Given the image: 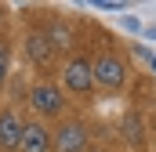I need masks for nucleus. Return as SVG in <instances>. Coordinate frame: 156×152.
<instances>
[{
    "label": "nucleus",
    "instance_id": "obj_5",
    "mask_svg": "<svg viewBox=\"0 0 156 152\" xmlns=\"http://www.w3.org/2000/svg\"><path fill=\"white\" fill-rule=\"evenodd\" d=\"M22 130L26 123L11 112H0V152H18V141H22Z\"/></svg>",
    "mask_w": 156,
    "mask_h": 152
},
{
    "label": "nucleus",
    "instance_id": "obj_13",
    "mask_svg": "<svg viewBox=\"0 0 156 152\" xmlns=\"http://www.w3.org/2000/svg\"><path fill=\"white\" fill-rule=\"evenodd\" d=\"M87 152H102V149H87Z\"/></svg>",
    "mask_w": 156,
    "mask_h": 152
},
{
    "label": "nucleus",
    "instance_id": "obj_9",
    "mask_svg": "<svg viewBox=\"0 0 156 152\" xmlns=\"http://www.w3.org/2000/svg\"><path fill=\"white\" fill-rule=\"evenodd\" d=\"M7 73H11V51H7V43H0V87H4Z\"/></svg>",
    "mask_w": 156,
    "mask_h": 152
},
{
    "label": "nucleus",
    "instance_id": "obj_7",
    "mask_svg": "<svg viewBox=\"0 0 156 152\" xmlns=\"http://www.w3.org/2000/svg\"><path fill=\"white\" fill-rule=\"evenodd\" d=\"M51 54H55V47H51L47 33H29V36H26V58H29L33 65H47Z\"/></svg>",
    "mask_w": 156,
    "mask_h": 152
},
{
    "label": "nucleus",
    "instance_id": "obj_3",
    "mask_svg": "<svg viewBox=\"0 0 156 152\" xmlns=\"http://www.w3.org/2000/svg\"><path fill=\"white\" fill-rule=\"evenodd\" d=\"M29 105H33V112H40V116H58L66 109V94H62V87H55V83H37V87L29 91Z\"/></svg>",
    "mask_w": 156,
    "mask_h": 152
},
{
    "label": "nucleus",
    "instance_id": "obj_2",
    "mask_svg": "<svg viewBox=\"0 0 156 152\" xmlns=\"http://www.w3.org/2000/svg\"><path fill=\"white\" fill-rule=\"evenodd\" d=\"M51 149L55 152H87V127L76 119H66L58 130H51Z\"/></svg>",
    "mask_w": 156,
    "mask_h": 152
},
{
    "label": "nucleus",
    "instance_id": "obj_6",
    "mask_svg": "<svg viewBox=\"0 0 156 152\" xmlns=\"http://www.w3.org/2000/svg\"><path fill=\"white\" fill-rule=\"evenodd\" d=\"M18 152H51V130L44 123H26L22 130V141H18Z\"/></svg>",
    "mask_w": 156,
    "mask_h": 152
},
{
    "label": "nucleus",
    "instance_id": "obj_8",
    "mask_svg": "<svg viewBox=\"0 0 156 152\" xmlns=\"http://www.w3.org/2000/svg\"><path fill=\"white\" fill-rule=\"evenodd\" d=\"M44 33H47V40H51V47H55V51H58V47H69V29H66V26H51V29H44Z\"/></svg>",
    "mask_w": 156,
    "mask_h": 152
},
{
    "label": "nucleus",
    "instance_id": "obj_4",
    "mask_svg": "<svg viewBox=\"0 0 156 152\" xmlns=\"http://www.w3.org/2000/svg\"><path fill=\"white\" fill-rule=\"evenodd\" d=\"M62 87L73 91V94H87L94 87V76H91V62L87 58H69L62 65Z\"/></svg>",
    "mask_w": 156,
    "mask_h": 152
},
{
    "label": "nucleus",
    "instance_id": "obj_10",
    "mask_svg": "<svg viewBox=\"0 0 156 152\" xmlns=\"http://www.w3.org/2000/svg\"><path fill=\"white\" fill-rule=\"evenodd\" d=\"M98 7H102V11H123V4H116V0H102Z\"/></svg>",
    "mask_w": 156,
    "mask_h": 152
},
{
    "label": "nucleus",
    "instance_id": "obj_1",
    "mask_svg": "<svg viewBox=\"0 0 156 152\" xmlns=\"http://www.w3.org/2000/svg\"><path fill=\"white\" fill-rule=\"evenodd\" d=\"M91 76H94L98 87L120 91V87L127 83V65H123V58H116V54H98V58L91 62Z\"/></svg>",
    "mask_w": 156,
    "mask_h": 152
},
{
    "label": "nucleus",
    "instance_id": "obj_11",
    "mask_svg": "<svg viewBox=\"0 0 156 152\" xmlns=\"http://www.w3.org/2000/svg\"><path fill=\"white\" fill-rule=\"evenodd\" d=\"M149 36H153V40H156V29H149Z\"/></svg>",
    "mask_w": 156,
    "mask_h": 152
},
{
    "label": "nucleus",
    "instance_id": "obj_12",
    "mask_svg": "<svg viewBox=\"0 0 156 152\" xmlns=\"http://www.w3.org/2000/svg\"><path fill=\"white\" fill-rule=\"evenodd\" d=\"M153 69H156V54H153Z\"/></svg>",
    "mask_w": 156,
    "mask_h": 152
}]
</instances>
